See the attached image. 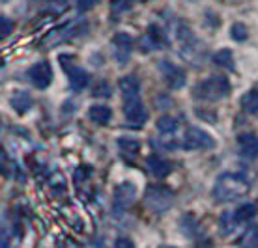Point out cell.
<instances>
[{
	"instance_id": "6da1fadb",
	"label": "cell",
	"mask_w": 258,
	"mask_h": 248,
	"mask_svg": "<svg viewBox=\"0 0 258 248\" xmlns=\"http://www.w3.org/2000/svg\"><path fill=\"white\" fill-rule=\"evenodd\" d=\"M251 189V183L241 174L225 172L221 174L215 185H213V198L217 202H234L238 198L245 196Z\"/></svg>"
},
{
	"instance_id": "7a4b0ae2",
	"label": "cell",
	"mask_w": 258,
	"mask_h": 248,
	"mask_svg": "<svg viewBox=\"0 0 258 248\" xmlns=\"http://www.w3.org/2000/svg\"><path fill=\"white\" fill-rule=\"evenodd\" d=\"M228 92H230L228 80L223 75H215L197 84L195 96L199 99H204V101H219V99L228 96Z\"/></svg>"
},
{
	"instance_id": "3957f363",
	"label": "cell",
	"mask_w": 258,
	"mask_h": 248,
	"mask_svg": "<svg viewBox=\"0 0 258 248\" xmlns=\"http://www.w3.org/2000/svg\"><path fill=\"white\" fill-rule=\"evenodd\" d=\"M144 204L155 213H163L170 209V205L174 204V194L163 185H150L144 194Z\"/></svg>"
},
{
	"instance_id": "277c9868",
	"label": "cell",
	"mask_w": 258,
	"mask_h": 248,
	"mask_svg": "<svg viewBox=\"0 0 258 248\" xmlns=\"http://www.w3.org/2000/svg\"><path fill=\"white\" fill-rule=\"evenodd\" d=\"M213 146H215V140L206 131H202L199 127H189L185 131V138H183V147L185 149L197 151V149H212Z\"/></svg>"
},
{
	"instance_id": "5b68a950",
	"label": "cell",
	"mask_w": 258,
	"mask_h": 248,
	"mask_svg": "<svg viewBox=\"0 0 258 248\" xmlns=\"http://www.w3.org/2000/svg\"><path fill=\"white\" fill-rule=\"evenodd\" d=\"M123 114H125L127 123L129 125H133V127H141V125H144V123H146V118H148V112H146L144 105L139 101V97L125 99Z\"/></svg>"
},
{
	"instance_id": "8992f818",
	"label": "cell",
	"mask_w": 258,
	"mask_h": 248,
	"mask_svg": "<svg viewBox=\"0 0 258 248\" xmlns=\"http://www.w3.org/2000/svg\"><path fill=\"white\" fill-rule=\"evenodd\" d=\"M26 75H28V78H30V82L39 90L49 88L52 82V69H51V65H49V62H45V60H41V62H38V64H34L32 67L28 69Z\"/></svg>"
},
{
	"instance_id": "52a82bcc",
	"label": "cell",
	"mask_w": 258,
	"mask_h": 248,
	"mask_svg": "<svg viewBox=\"0 0 258 248\" xmlns=\"http://www.w3.org/2000/svg\"><path fill=\"white\" fill-rule=\"evenodd\" d=\"M159 71L163 73V76H165V80H167V84L170 86V88H181L183 84H185V73L178 67V65H174L172 62H168V60H163V62H159Z\"/></svg>"
},
{
	"instance_id": "ba28073f",
	"label": "cell",
	"mask_w": 258,
	"mask_h": 248,
	"mask_svg": "<svg viewBox=\"0 0 258 248\" xmlns=\"http://www.w3.org/2000/svg\"><path fill=\"white\" fill-rule=\"evenodd\" d=\"M238 151L247 160H252L258 157V134L243 133L238 136Z\"/></svg>"
},
{
	"instance_id": "9c48e42d",
	"label": "cell",
	"mask_w": 258,
	"mask_h": 248,
	"mask_svg": "<svg viewBox=\"0 0 258 248\" xmlns=\"http://www.w3.org/2000/svg\"><path fill=\"white\" fill-rule=\"evenodd\" d=\"M135 200V187L131 183H122L114 191V209L125 211Z\"/></svg>"
},
{
	"instance_id": "30bf717a",
	"label": "cell",
	"mask_w": 258,
	"mask_h": 248,
	"mask_svg": "<svg viewBox=\"0 0 258 248\" xmlns=\"http://www.w3.org/2000/svg\"><path fill=\"white\" fill-rule=\"evenodd\" d=\"M133 41L127 34H116L112 38V49H114V54L120 60V64H125L129 58V52H131V47H133Z\"/></svg>"
},
{
	"instance_id": "8fae6325",
	"label": "cell",
	"mask_w": 258,
	"mask_h": 248,
	"mask_svg": "<svg viewBox=\"0 0 258 248\" xmlns=\"http://www.w3.org/2000/svg\"><path fill=\"white\" fill-rule=\"evenodd\" d=\"M146 164H148L150 172L154 174L155 178H165L168 174L172 172V162H168V160L161 159V157H157V155H150L148 159H146Z\"/></svg>"
},
{
	"instance_id": "7c38bea8",
	"label": "cell",
	"mask_w": 258,
	"mask_h": 248,
	"mask_svg": "<svg viewBox=\"0 0 258 248\" xmlns=\"http://www.w3.org/2000/svg\"><path fill=\"white\" fill-rule=\"evenodd\" d=\"M68 80H70V86L75 92H81V90H84L88 86L90 75L83 67H71V69H68Z\"/></svg>"
},
{
	"instance_id": "4fadbf2b",
	"label": "cell",
	"mask_w": 258,
	"mask_h": 248,
	"mask_svg": "<svg viewBox=\"0 0 258 248\" xmlns=\"http://www.w3.org/2000/svg\"><path fill=\"white\" fill-rule=\"evenodd\" d=\"M141 49L142 51H154V49H159L163 47V32L157 30L155 26H150L148 34L141 39Z\"/></svg>"
},
{
	"instance_id": "5bb4252c",
	"label": "cell",
	"mask_w": 258,
	"mask_h": 248,
	"mask_svg": "<svg viewBox=\"0 0 258 248\" xmlns=\"http://www.w3.org/2000/svg\"><path fill=\"white\" fill-rule=\"evenodd\" d=\"M10 101H12V107L15 108L19 114H25L26 110L32 107V96H30L28 92H25V90L15 92Z\"/></svg>"
},
{
	"instance_id": "9a60e30c",
	"label": "cell",
	"mask_w": 258,
	"mask_h": 248,
	"mask_svg": "<svg viewBox=\"0 0 258 248\" xmlns=\"http://www.w3.org/2000/svg\"><path fill=\"white\" fill-rule=\"evenodd\" d=\"M90 120L94 123H99V125H105V123H109V120L112 118V110L109 107H105V105H94L90 108Z\"/></svg>"
},
{
	"instance_id": "2e32d148",
	"label": "cell",
	"mask_w": 258,
	"mask_h": 248,
	"mask_svg": "<svg viewBox=\"0 0 258 248\" xmlns=\"http://www.w3.org/2000/svg\"><path fill=\"white\" fill-rule=\"evenodd\" d=\"M120 90L125 99H131V97H139V90H141V82L137 76H125L120 80Z\"/></svg>"
},
{
	"instance_id": "e0dca14e",
	"label": "cell",
	"mask_w": 258,
	"mask_h": 248,
	"mask_svg": "<svg viewBox=\"0 0 258 248\" xmlns=\"http://www.w3.org/2000/svg\"><path fill=\"white\" fill-rule=\"evenodd\" d=\"M256 213H258V209L254 204H243L236 209L234 216H236L238 222H249V220H252V218L256 216Z\"/></svg>"
},
{
	"instance_id": "ac0fdd59",
	"label": "cell",
	"mask_w": 258,
	"mask_h": 248,
	"mask_svg": "<svg viewBox=\"0 0 258 248\" xmlns=\"http://www.w3.org/2000/svg\"><path fill=\"white\" fill-rule=\"evenodd\" d=\"M241 108H243L245 112H249V114L258 112V90L247 92L245 96L241 97Z\"/></svg>"
},
{
	"instance_id": "d6986e66",
	"label": "cell",
	"mask_w": 258,
	"mask_h": 248,
	"mask_svg": "<svg viewBox=\"0 0 258 248\" xmlns=\"http://www.w3.org/2000/svg\"><path fill=\"white\" fill-rule=\"evenodd\" d=\"M213 62L219 65V67H225V69H234V56L228 49H223V51L215 52L213 56Z\"/></svg>"
},
{
	"instance_id": "ffe728a7",
	"label": "cell",
	"mask_w": 258,
	"mask_h": 248,
	"mask_svg": "<svg viewBox=\"0 0 258 248\" xmlns=\"http://www.w3.org/2000/svg\"><path fill=\"white\" fill-rule=\"evenodd\" d=\"M238 220H236V216H234V213H225V215L221 216L219 220V228L221 231L225 233V235H228V233H232L234 229H236V226H238Z\"/></svg>"
},
{
	"instance_id": "44dd1931",
	"label": "cell",
	"mask_w": 258,
	"mask_h": 248,
	"mask_svg": "<svg viewBox=\"0 0 258 248\" xmlns=\"http://www.w3.org/2000/svg\"><path fill=\"white\" fill-rule=\"evenodd\" d=\"M241 246H258V226H251L238 241Z\"/></svg>"
},
{
	"instance_id": "7402d4cb",
	"label": "cell",
	"mask_w": 258,
	"mask_h": 248,
	"mask_svg": "<svg viewBox=\"0 0 258 248\" xmlns=\"http://www.w3.org/2000/svg\"><path fill=\"white\" fill-rule=\"evenodd\" d=\"M157 129L161 131V133L165 134H170V133H174L176 129H178V121L174 120V118H170V116H163V118H159L157 120Z\"/></svg>"
},
{
	"instance_id": "603a6c76",
	"label": "cell",
	"mask_w": 258,
	"mask_h": 248,
	"mask_svg": "<svg viewBox=\"0 0 258 248\" xmlns=\"http://www.w3.org/2000/svg\"><path fill=\"white\" fill-rule=\"evenodd\" d=\"M230 36H232L236 41H243V39H247V36H249V30L245 28V25L236 23V25H232V28H230Z\"/></svg>"
},
{
	"instance_id": "cb8c5ba5",
	"label": "cell",
	"mask_w": 258,
	"mask_h": 248,
	"mask_svg": "<svg viewBox=\"0 0 258 248\" xmlns=\"http://www.w3.org/2000/svg\"><path fill=\"white\" fill-rule=\"evenodd\" d=\"M12 32H13V21L4 17V15H0V39L8 38Z\"/></svg>"
},
{
	"instance_id": "d4e9b609",
	"label": "cell",
	"mask_w": 258,
	"mask_h": 248,
	"mask_svg": "<svg viewBox=\"0 0 258 248\" xmlns=\"http://www.w3.org/2000/svg\"><path fill=\"white\" fill-rule=\"evenodd\" d=\"M120 147H122L123 151L137 153L141 146H139V142H135V140H127V138H122V140H120Z\"/></svg>"
},
{
	"instance_id": "484cf974",
	"label": "cell",
	"mask_w": 258,
	"mask_h": 248,
	"mask_svg": "<svg viewBox=\"0 0 258 248\" xmlns=\"http://www.w3.org/2000/svg\"><path fill=\"white\" fill-rule=\"evenodd\" d=\"M99 0H77V8L79 12H88V10H92V8L96 6Z\"/></svg>"
},
{
	"instance_id": "4316f807",
	"label": "cell",
	"mask_w": 258,
	"mask_h": 248,
	"mask_svg": "<svg viewBox=\"0 0 258 248\" xmlns=\"http://www.w3.org/2000/svg\"><path fill=\"white\" fill-rule=\"evenodd\" d=\"M8 166H10V160H8V155L6 151L0 147V174H6Z\"/></svg>"
},
{
	"instance_id": "83f0119b",
	"label": "cell",
	"mask_w": 258,
	"mask_h": 248,
	"mask_svg": "<svg viewBox=\"0 0 258 248\" xmlns=\"http://www.w3.org/2000/svg\"><path fill=\"white\" fill-rule=\"evenodd\" d=\"M10 242H12V237H10V233H8L6 229L0 228V248L10 246Z\"/></svg>"
},
{
	"instance_id": "f1b7e54d",
	"label": "cell",
	"mask_w": 258,
	"mask_h": 248,
	"mask_svg": "<svg viewBox=\"0 0 258 248\" xmlns=\"http://www.w3.org/2000/svg\"><path fill=\"white\" fill-rule=\"evenodd\" d=\"M116 246H133V242L131 241H118Z\"/></svg>"
},
{
	"instance_id": "f546056e",
	"label": "cell",
	"mask_w": 258,
	"mask_h": 248,
	"mask_svg": "<svg viewBox=\"0 0 258 248\" xmlns=\"http://www.w3.org/2000/svg\"><path fill=\"white\" fill-rule=\"evenodd\" d=\"M0 2H6V0H0Z\"/></svg>"
}]
</instances>
